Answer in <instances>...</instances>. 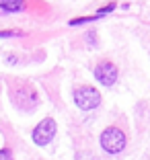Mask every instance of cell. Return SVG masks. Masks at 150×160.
Here are the masks:
<instances>
[{"label":"cell","instance_id":"obj_1","mask_svg":"<svg viewBox=\"0 0 150 160\" xmlns=\"http://www.w3.org/2000/svg\"><path fill=\"white\" fill-rule=\"evenodd\" d=\"M99 142H101V148H103L107 154H119V152L126 148L127 138H126V132H123L122 127L111 125V127H107V129H103Z\"/></svg>","mask_w":150,"mask_h":160},{"label":"cell","instance_id":"obj_7","mask_svg":"<svg viewBox=\"0 0 150 160\" xmlns=\"http://www.w3.org/2000/svg\"><path fill=\"white\" fill-rule=\"evenodd\" d=\"M0 160H13V154H10L8 148H2L0 150Z\"/></svg>","mask_w":150,"mask_h":160},{"label":"cell","instance_id":"obj_6","mask_svg":"<svg viewBox=\"0 0 150 160\" xmlns=\"http://www.w3.org/2000/svg\"><path fill=\"white\" fill-rule=\"evenodd\" d=\"M0 8L2 10H21L23 2H19V0H14V2H0Z\"/></svg>","mask_w":150,"mask_h":160},{"label":"cell","instance_id":"obj_4","mask_svg":"<svg viewBox=\"0 0 150 160\" xmlns=\"http://www.w3.org/2000/svg\"><path fill=\"white\" fill-rule=\"evenodd\" d=\"M117 76H119L117 66H115L113 62H109V60L99 62L97 68H95V78H97L103 86H113L115 82H117Z\"/></svg>","mask_w":150,"mask_h":160},{"label":"cell","instance_id":"obj_2","mask_svg":"<svg viewBox=\"0 0 150 160\" xmlns=\"http://www.w3.org/2000/svg\"><path fill=\"white\" fill-rule=\"evenodd\" d=\"M13 101L21 111H33L37 107V90L31 84H27V82H21L13 90Z\"/></svg>","mask_w":150,"mask_h":160},{"label":"cell","instance_id":"obj_5","mask_svg":"<svg viewBox=\"0 0 150 160\" xmlns=\"http://www.w3.org/2000/svg\"><path fill=\"white\" fill-rule=\"evenodd\" d=\"M54 136H56V121H54L52 117H45L35 129H33L31 138L37 146H47V144L54 140Z\"/></svg>","mask_w":150,"mask_h":160},{"label":"cell","instance_id":"obj_3","mask_svg":"<svg viewBox=\"0 0 150 160\" xmlns=\"http://www.w3.org/2000/svg\"><path fill=\"white\" fill-rule=\"evenodd\" d=\"M74 103L82 111H91V109H97L101 105V94H99V90L95 86L82 84L74 90Z\"/></svg>","mask_w":150,"mask_h":160},{"label":"cell","instance_id":"obj_8","mask_svg":"<svg viewBox=\"0 0 150 160\" xmlns=\"http://www.w3.org/2000/svg\"><path fill=\"white\" fill-rule=\"evenodd\" d=\"M17 35H21L19 31H0V37H17Z\"/></svg>","mask_w":150,"mask_h":160}]
</instances>
